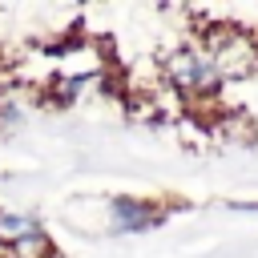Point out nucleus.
Masks as SVG:
<instances>
[{"label": "nucleus", "instance_id": "f257e3e1", "mask_svg": "<svg viewBox=\"0 0 258 258\" xmlns=\"http://www.w3.org/2000/svg\"><path fill=\"white\" fill-rule=\"evenodd\" d=\"M214 60L222 85H250L258 81V28L234 20V16H198L189 32Z\"/></svg>", "mask_w": 258, "mask_h": 258}, {"label": "nucleus", "instance_id": "f03ea898", "mask_svg": "<svg viewBox=\"0 0 258 258\" xmlns=\"http://www.w3.org/2000/svg\"><path fill=\"white\" fill-rule=\"evenodd\" d=\"M169 218V202L141 198V194H109L101 202V226L109 234H145Z\"/></svg>", "mask_w": 258, "mask_h": 258}, {"label": "nucleus", "instance_id": "7ed1b4c3", "mask_svg": "<svg viewBox=\"0 0 258 258\" xmlns=\"http://www.w3.org/2000/svg\"><path fill=\"white\" fill-rule=\"evenodd\" d=\"M44 230V222L36 218V214H28V210H0V250H8V246H16V242H24V238H32V234H40Z\"/></svg>", "mask_w": 258, "mask_h": 258}, {"label": "nucleus", "instance_id": "20e7f679", "mask_svg": "<svg viewBox=\"0 0 258 258\" xmlns=\"http://www.w3.org/2000/svg\"><path fill=\"white\" fill-rule=\"evenodd\" d=\"M4 258H56V242L48 238V230H40V234H32V238L8 246Z\"/></svg>", "mask_w": 258, "mask_h": 258}]
</instances>
